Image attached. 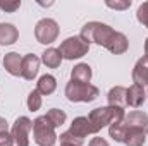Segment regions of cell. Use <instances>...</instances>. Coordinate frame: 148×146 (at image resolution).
Wrapping results in <instances>:
<instances>
[{
  "label": "cell",
  "instance_id": "cell-12",
  "mask_svg": "<svg viewBox=\"0 0 148 146\" xmlns=\"http://www.w3.org/2000/svg\"><path fill=\"white\" fill-rule=\"evenodd\" d=\"M3 69L10 76H21V69H23V57L17 52H9L3 57Z\"/></svg>",
  "mask_w": 148,
  "mask_h": 146
},
{
  "label": "cell",
  "instance_id": "cell-26",
  "mask_svg": "<svg viewBox=\"0 0 148 146\" xmlns=\"http://www.w3.org/2000/svg\"><path fill=\"white\" fill-rule=\"evenodd\" d=\"M131 0H115V2H112V0H107L105 2V5L109 7V9H114V10H126V9H129L131 7Z\"/></svg>",
  "mask_w": 148,
  "mask_h": 146
},
{
  "label": "cell",
  "instance_id": "cell-15",
  "mask_svg": "<svg viewBox=\"0 0 148 146\" xmlns=\"http://www.w3.org/2000/svg\"><path fill=\"white\" fill-rule=\"evenodd\" d=\"M126 96H127V88H124V86H114L110 91H109V95H107L109 105H110V107L124 108V107L127 105Z\"/></svg>",
  "mask_w": 148,
  "mask_h": 146
},
{
  "label": "cell",
  "instance_id": "cell-11",
  "mask_svg": "<svg viewBox=\"0 0 148 146\" xmlns=\"http://www.w3.org/2000/svg\"><path fill=\"white\" fill-rule=\"evenodd\" d=\"M69 131L73 132L74 136L81 138V139L88 138L90 134H95L93 132V127H91V122H90L88 117H76L73 120V124H71V129Z\"/></svg>",
  "mask_w": 148,
  "mask_h": 146
},
{
  "label": "cell",
  "instance_id": "cell-33",
  "mask_svg": "<svg viewBox=\"0 0 148 146\" xmlns=\"http://www.w3.org/2000/svg\"><path fill=\"white\" fill-rule=\"evenodd\" d=\"M147 132H148V127H147Z\"/></svg>",
  "mask_w": 148,
  "mask_h": 146
},
{
  "label": "cell",
  "instance_id": "cell-4",
  "mask_svg": "<svg viewBox=\"0 0 148 146\" xmlns=\"http://www.w3.org/2000/svg\"><path fill=\"white\" fill-rule=\"evenodd\" d=\"M33 138L38 146H53L57 143L55 127L48 122L45 115H40L33 120Z\"/></svg>",
  "mask_w": 148,
  "mask_h": 146
},
{
  "label": "cell",
  "instance_id": "cell-17",
  "mask_svg": "<svg viewBox=\"0 0 148 146\" xmlns=\"http://www.w3.org/2000/svg\"><path fill=\"white\" fill-rule=\"evenodd\" d=\"M91 67L88 64H77L74 65V69L71 71V81L74 83H81V84H90L91 81Z\"/></svg>",
  "mask_w": 148,
  "mask_h": 146
},
{
  "label": "cell",
  "instance_id": "cell-31",
  "mask_svg": "<svg viewBox=\"0 0 148 146\" xmlns=\"http://www.w3.org/2000/svg\"><path fill=\"white\" fill-rule=\"evenodd\" d=\"M145 57H148V38L145 40Z\"/></svg>",
  "mask_w": 148,
  "mask_h": 146
},
{
  "label": "cell",
  "instance_id": "cell-2",
  "mask_svg": "<svg viewBox=\"0 0 148 146\" xmlns=\"http://www.w3.org/2000/svg\"><path fill=\"white\" fill-rule=\"evenodd\" d=\"M114 33L115 31L112 29L109 24H103V23H98V21H91V23H86L81 28L79 36L83 38L88 45L90 43H97V45L107 48V45L110 43Z\"/></svg>",
  "mask_w": 148,
  "mask_h": 146
},
{
  "label": "cell",
  "instance_id": "cell-23",
  "mask_svg": "<svg viewBox=\"0 0 148 146\" xmlns=\"http://www.w3.org/2000/svg\"><path fill=\"white\" fill-rule=\"evenodd\" d=\"M59 139H60V145H73V146H83L84 143V139H81V138H77V136H74L71 131H66V132H62L60 136H59Z\"/></svg>",
  "mask_w": 148,
  "mask_h": 146
},
{
  "label": "cell",
  "instance_id": "cell-32",
  "mask_svg": "<svg viewBox=\"0 0 148 146\" xmlns=\"http://www.w3.org/2000/svg\"><path fill=\"white\" fill-rule=\"evenodd\" d=\"M60 146H73V145H60Z\"/></svg>",
  "mask_w": 148,
  "mask_h": 146
},
{
  "label": "cell",
  "instance_id": "cell-24",
  "mask_svg": "<svg viewBox=\"0 0 148 146\" xmlns=\"http://www.w3.org/2000/svg\"><path fill=\"white\" fill-rule=\"evenodd\" d=\"M28 108L31 110V112H36V110L41 108V95L38 93V89L35 88L29 95H28Z\"/></svg>",
  "mask_w": 148,
  "mask_h": 146
},
{
  "label": "cell",
  "instance_id": "cell-14",
  "mask_svg": "<svg viewBox=\"0 0 148 146\" xmlns=\"http://www.w3.org/2000/svg\"><path fill=\"white\" fill-rule=\"evenodd\" d=\"M17 38H19V31H17V28L14 24H10V23H0V45L2 46L16 43Z\"/></svg>",
  "mask_w": 148,
  "mask_h": 146
},
{
  "label": "cell",
  "instance_id": "cell-5",
  "mask_svg": "<svg viewBox=\"0 0 148 146\" xmlns=\"http://www.w3.org/2000/svg\"><path fill=\"white\" fill-rule=\"evenodd\" d=\"M59 52H60L62 59H66V60H74V59L84 57V55L90 52V45H88L81 36H69L60 43Z\"/></svg>",
  "mask_w": 148,
  "mask_h": 146
},
{
  "label": "cell",
  "instance_id": "cell-30",
  "mask_svg": "<svg viewBox=\"0 0 148 146\" xmlns=\"http://www.w3.org/2000/svg\"><path fill=\"white\" fill-rule=\"evenodd\" d=\"M3 132H9V124L3 117H0V134H3Z\"/></svg>",
  "mask_w": 148,
  "mask_h": 146
},
{
  "label": "cell",
  "instance_id": "cell-1",
  "mask_svg": "<svg viewBox=\"0 0 148 146\" xmlns=\"http://www.w3.org/2000/svg\"><path fill=\"white\" fill-rule=\"evenodd\" d=\"M124 108H119V107H98V108H93L90 112L88 119L91 122V127H93V132L97 134L98 131H102L103 127L110 126V124H119L124 120Z\"/></svg>",
  "mask_w": 148,
  "mask_h": 146
},
{
  "label": "cell",
  "instance_id": "cell-18",
  "mask_svg": "<svg viewBox=\"0 0 148 146\" xmlns=\"http://www.w3.org/2000/svg\"><path fill=\"white\" fill-rule=\"evenodd\" d=\"M36 89H38V93L43 95V96L52 95V93L57 89V79H55L52 74L41 76V77L38 79V83H36Z\"/></svg>",
  "mask_w": 148,
  "mask_h": 146
},
{
  "label": "cell",
  "instance_id": "cell-21",
  "mask_svg": "<svg viewBox=\"0 0 148 146\" xmlns=\"http://www.w3.org/2000/svg\"><path fill=\"white\" fill-rule=\"evenodd\" d=\"M45 117L48 119V122L57 129V127H60L66 120H67V115H66V112L60 108H50L47 113H45Z\"/></svg>",
  "mask_w": 148,
  "mask_h": 146
},
{
  "label": "cell",
  "instance_id": "cell-34",
  "mask_svg": "<svg viewBox=\"0 0 148 146\" xmlns=\"http://www.w3.org/2000/svg\"><path fill=\"white\" fill-rule=\"evenodd\" d=\"M147 96H148V91H147Z\"/></svg>",
  "mask_w": 148,
  "mask_h": 146
},
{
  "label": "cell",
  "instance_id": "cell-25",
  "mask_svg": "<svg viewBox=\"0 0 148 146\" xmlns=\"http://www.w3.org/2000/svg\"><path fill=\"white\" fill-rule=\"evenodd\" d=\"M136 19L148 29V2H143L136 10Z\"/></svg>",
  "mask_w": 148,
  "mask_h": 146
},
{
  "label": "cell",
  "instance_id": "cell-6",
  "mask_svg": "<svg viewBox=\"0 0 148 146\" xmlns=\"http://www.w3.org/2000/svg\"><path fill=\"white\" fill-rule=\"evenodd\" d=\"M59 31L60 29H59L57 21L45 17V19H40L35 26V38L41 45H52L59 36Z\"/></svg>",
  "mask_w": 148,
  "mask_h": 146
},
{
  "label": "cell",
  "instance_id": "cell-16",
  "mask_svg": "<svg viewBox=\"0 0 148 146\" xmlns=\"http://www.w3.org/2000/svg\"><path fill=\"white\" fill-rule=\"evenodd\" d=\"M127 48H129V41H127L126 35L115 31L112 40H110V43L107 45V50L112 52V53H115V55H121V53H126Z\"/></svg>",
  "mask_w": 148,
  "mask_h": 146
},
{
  "label": "cell",
  "instance_id": "cell-10",
  "mask_svg": "<svg viewBox=\"0 0 148 146\" xmlns=\"http://www.w3.org/2000/svg\"><path fill=\"white\" fill-rule=\"evenodd\" d=\"M147 100V89L145 86H140V84H133L127 88V96H126V102L129 107L133 108H140Z\"/></svg>",
  "mask_w": 148,
  "mask_h": 146
},
{
  "label": "cell",
  "instance_id": "cell-13",
  "mask_svg": "<svg viewBox=\"0 0 148 146\" xmlns=\"http://www.w3.org/2000/svg\"><path fill=\"white\" fill-rule=\"evenodd\" d=\"M133 83L140 84V86H147L148 84V57H141L134 69H133Z\"/></svg>",
  "mask_w": 148,
  "mask_h": 146
},
{
  "label": "cell",
  "instance_id": "cell-27",
  "mask_svg": "<svg viewBox=\"0 0 148 146\" xmlns=\"http://www.w3.org/2000/svg\"><path fill=\"white\" fill-rule=\"evenodd\" d=\"M21 7V0H10V2H0V9L3 12H16Z\"/></svg>",
  "mask_w": 148,
  "mask_h": 146
},
{
  "label": "cell",
  "instance_id": "cell-29",
  "mask_svg": "<svg viewBox=\"0 0 148 146\" xmlns=\"http://www.w3.org/2000/svg\"><path fill=\"white\" fill-rule=\"evenodd\" d=\"M90 146H109V143L103 139V138H93L90 141Z\"/></svg>",
  "mask_w": 148,
  "mask_h": 146
},
{
  "label": "cell",
  "instance_id": "cell-22",
  "mask_svg": "<svg viewBox=\"0 0 148 146\" xmlns=\"http://www.w3.org/2000/svg\"><path fill=\"white\" fill-rule=\"evenodd\" d=\"M126 134H127V127H126L122 122H119V124H110V126H109V136H110L115 143H124Z\"/></svg>",
  "mask_w": 148,
  "mask_h": 146
},
{
  "label": "cell",
  "instance_id": "cell-3",
  "mask_svg": "<svg viewBox=\"0 0 148 146\" xmlns=\"http://www.w3.org/2000/svg\"><path fill=\"white\" fill-rule=\"evenodd\" d=\"M98 96H100V91L93 84H81L74 81H69L66 84V98L73 103H77V102L90 103V102H95Z\"/></svg>",
  "mask_w": 148,
  "mask_h": 146
},
{
  "label": "cell",
  "instance_id": "cell-7",
  "mask_svg": "<svg viewBox=\"0 0 148 146\" xmlns=\"http://www.w3.org/2000/svg\"><path fill=\"white\" fill-rule=\"evenodd\" d=\"M33 131V120L28 117H17L14 126H12V138L14 146H29V132Z\"/></svg>",
  "mask_w": 148,
  "mask_h": 146
},
{
  "label": "cell",
  "instance_id": "cell-19",
  "mask_svg": "<svg viewBox=\"0 0 148 146\" xmlns=\"http://www.w3.org/2000/svg\"><path fill=\"white\" fill-rule=\"evenodd\" d=\"M41 62H43L47 67H50V69L60 67V64H62V55H60L59 48H53V46L47 48V50L41 53Z\"/></svg>",
  "mask_w": 148,
  "mask_h": 146
},
{
  "label": "cell",
  "instance_id": "cell-9",
  "mask_svg": "<svg viewBox=\"0 0 148 146\" xmlns=\"http://www.w3.org/2000/svg\"><path fill=\"white\" fill-rule=\"evenodd\" d=\"M122 124L127 127V129H147L148 127V115L141 110H133L129 113L124 115V120Z\"/></svg>",
  "mask_w": 148,
  "mask_h": 146
},
{
  "label": "cell",
  "instance_id": "cell-8",
  "mask_svg": "<svg viewBox=\"0 0 148 146\" xmlns=\"http://www.w3.org/2000/svg\"><path fill=\"white\" fill-rule=\"evenodd\" d=\"M40 62L41 59L35 55V53H28L23 57V69H21V76L26 79V81H33L38 76L40 71Z\"/></svg>",
  "mask_w": 148,
  "mask_h": 146
},
{
  "label": "cell",
  "instance_id": "cell-20",
  "mask_svg": "<svg viewBox=\"0 0 148 146\" xmlns=\"http://www.w3.org/2000/svg\"><path fill=\"white\" fill-rule=\"evenodd\" d=\"M147 141V132L143 129H127L124 145L126 146H143Z\"/></svg>",
  "mask_w": 148,
  "mask_h": 146
},
{
  "label": "cell",
  "instance_id": "cell-28",
  "mask_svg": "<svg viewBox=\"0 0 148 146\" xmlns=\"http://www.w3.org/2000/svg\"><path fill=\"white\" fill-rule=\"evenodd\" d=\"M0 146H14V138L9 132L0 134Z\"/></svg>",
  "mask_w": 148,
  "mask_h": 146
}]
</instances>
